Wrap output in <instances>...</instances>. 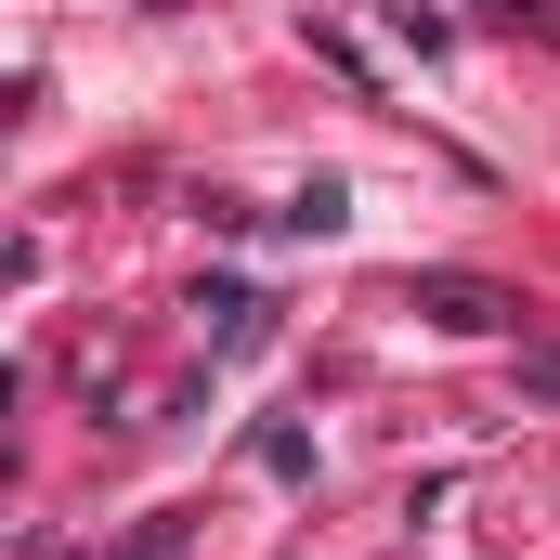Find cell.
Returning <instances> with one entry per match:
<instances>
[{"mask_svg":"<svg viewBox=\"0 0 560 560\" xmlns=\"http://www.w3.org/2000/svg\"><path fill=\"white\" fill-rule=\"evenodd\" d=\"M196 313H209V339H222V352H248V339H261V287H209Z\"/></svg>","mask_w":560,"mask_h":560,"instance_id":"2","label":"cell"},{"mask_svg":"<svg viewBox=\"0 0 560 560\" xmlns=\"http://www.w3.org/2000/svg\"><path fill=\"white\" fill-rule=\"evenodd\" d=\"M522 392H535V405H560V352H522Z\"/></svg>","mask_w":560,"mask_h":560,"instance_id":"3","label":"cell"},{"mask_svg":"<svg viewBox=\"0 0 560 560\" xmlns=\"http://www.w3.org/2000/svg\"><path fill=\"white\" fill-rule=\"evenodd\" d=\"M418 313H430V326H469V339L522 326V300H509V287H482V275H418Z\"/></svg>","mask_w":560,"mask_h":560,"instance_id":"1","label":"cell"}]
</instances>
